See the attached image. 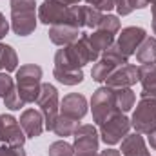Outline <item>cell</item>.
Instances as JSON below:
<instances>
[{
	"instance_id": "obj_33",
	"label": "cell",
	"mask_w": 156,
	"mask_h": 156,
	"mask_svg": "<svg viewBox=\"0 0 156 156\" xmlns=\"http://www.w3.org/2000/svg\"><path fill=\"white\" fill-rule=\"evenodd\" d=\"M7 31H9V22H7V20H5V16L0 13V40L7 35Z\"/></svg>"
},
{
	"instance_id": "obj_32",
	"label": "cell",
	"mask_w": 156,
	"mask_h": 156,
	"mask_svg": "<svg viewBox=\"0 0 156 156\" xmlns=\"http://www.w3.org/2000/svg\"><path fill=\"white\" fill-rule=\"evenodd\" d=\"M140 98H149V100H156V85H145V87H142Z\"/></svg>"
},
{
	"instance_id": "obj_12",
	"label": "cell",
	"mask_w": 156,
	"mask_h": 156,
	"mask_svg": "<svg viewBox=\"0 0 156 156\" xmlns=\"http://www.w3.org/2000/svg\"><path fill=\"white\" fill-rule=\"evenodd\" d=\"M147 33L144 27H138V26H129L125 29H122V33L118 35V40H116V45L122 49V53L129 58L131 55L136 53L138 45L145 40Z\"/></svg>"
},
{
	"instance_id": "obj_29",
	"label": "cell",
	"mask_w": 156,
	"mask_h": 156,
	"mask_svg": "<svg viewBox=\"0 0 156 156\" xmlns=\"http://www.w3.org/2000/svg\"><path fill=\"white\" fill-rule=\"evenodd\" d=\"M85 4L102 13H109L111 9H115V0H85Z\"/></svg>"
},
{
	"instance_id": "obj_28",
	"label": "cell",
	"mask_w": 156,
	"mask_h": 156,
	"mask_svg": "<svg viewBox=\"0 0 156 156\" xmlns=\"http://www.w3.org/2000/svg\"><path fill=\"white\" fill-rule=\"evenodd\" d=\"M15 85H16L15 80L9 76L7 73H0V96H2V98H5V96L13 91Z\"/></svg>"
},
{
	"instance_id": "obj_27",
	"label": "cell",
	"mask_w": 156,
	"mask_h": 156,
	"mask_svg": "<svg viewBox=\"0 0 156 156\" xmlns=\"http://www.w3.org/2000/svg\"><path fill=\"white\" fill-rule=\"evenodd\" d=\"M4 105L7 107V109H11V111H20L26 104H24V100L20 98V94H18V91H16V85L13 87V91L4 98Z\"/></svg>"
},
{
	"instance_id": "obj_17",
	"label": "cell",
	"mask_w": 156,
	"mask_h": 156,
	"mask_svg": "<svg viewBox=\"0 0 156 156\" xmlns=\"http://www.w3.org/2000/svg\"><path fill=\"white\" fill-rule=\"evenodd\" d=\"M122 154L123 156H151V153L147 151L145 140L140 133H133L127 134L122 140Z\"/></svg>"
},
{
	"instance_id": "obj_2",
	"label": "cell",
	"mask_w": 156,
	"mask_h": 156,
	"mask_svg": "<svg viewBox=\"0 0 156 156\" xmlns=\"http://www.w3.org/2000/svg\"><path fill=\"white\" fill-rule=\"evenodd\" d=\"M38 20L45 26L83 27V5H69L62 0H44L38 7Z\"/></svg>"
},
{
	"instance_id": "obj_11",
	"label": "cell",
	"mask_w": 156,
	"mask_h": 156,
	"mask_svg": "<svg viewBox=\"0 0 156 156\" xmlns=\"http://www.w3.org/2000/svg\"><path fill=\"white\" fill-rule=\"evenodd\" d=\"M26 133L20 127V122L11 115H0V140L5 145L24 147L26 144Z\"/></svg>"
},
{
	"instance_id": "obj_36",
	"label": "cell",
	"mask_w": 156,
	"mask_h": 156,
	"mask_svg": "<svg viewBox=\"0 0 156 156\" xmlns=\"http://www.w3.org/2000/svg\"><path fill=\"white\" fill-rule=\"evenodd\" d=\"M147 140H149V145L156 151V129H153L151 133H147Z\"/></svg>"
},
{
	"instance_id": "obj_21",
	"label": "cell",
	"mask_w": 156,
	"mask_h": 156,
	"mask_svg": "<svg viewBox=\"0 0 156 156\" xmlns=\"http://www.w3.org/2000/svg\"><path fill=\"white\" fill-rule=\"evenodd\" d=\"M115 100H116V107L122 113H127L134 107L136 102V94L131 87H118L115 89Z\"/></svg>"
},
{
	"instance_id": "obj_37",
	"label": "cell",
	"mask_w": 156,
	"mask_h": 156,
	"mask_svg": "<svg viewBox=\"0 0 156 156\" xmlns=\"http://www.w3.org/2000/svg\"><path fill=\"white\" fill-rule=\"evenodd\" d=\"M100 156H122V154H120V151H116V149H111V147H109V149L102 151V153H100Z\"/></svg>"
},
{
	"instance_id": "obj_6",
	"label": "cell",
	"mask_w": 156,
	"mask_h": 156,
	"mask_svg": "<svg viewBox=\"0 0 156 156\" xmlns=\"http://www.w3.org/2000/svg\"><path fill=\"white\" fill-rule=\"evenodd\" d=\"M100 127V138L105 145H116L120 144L127 134H129V129H131V120L125 116V113L116 111L115 115L107 118L104 123L98 125Z\"/></svg>"
},
{
	"instance_id": "obj_15",
	"label": "cell",
	"mask_w": 156,
	"mask_h": 156,
	"mask_svg": "<svg viewBox=\"0 0 156 156\" xmlns=\"http://www.w3.org/2000/svg\"><path fill=\"white\" fill-rule=\"evenodd\" d=\"M20 127L24 129L27 138H38L40 134L44 133L45 125H44V116L42 113L37 109H26L20 115Z\"/></svg>"
},
{
	"instance_id": "obj_18",
	"label": "cell",
	"mask_w": 156,
	"mask_h": 156,
	"mask_svg": "<svg viewBox=\"0 0 156 156\" xmlns=\"http://www.w3.org/2000/svg\"><path fill=\"white\" fill-rule=\"evenodd\" d=\"M134 55H136V60L142 66L156 64V38L154 37H145V40L138 45Z\"/></svg>"
},
{
	"instance_id": "obj_13",
	"label": "cell",
	"mask_w": 156,
	"mask_h": 156,
	"mask_svg": "<svg viewBox=\"0 0 156 156\" xmlns=\"http://www.w3.org/2000/svg\"><path fill=\"white\" fill-rule=\"evenodd\" d=\"M60 115L73 120H82L87 115V98L80 93H69L60 102Z\"/></svg>"
},
{
	"instance_id": "obj_5",
	"label": "cell",
	"mask_w": 156,
	"mask_h": 156,
	"mask_svg": "<svg viewBox=\"0 0 156 156\" xmlns=\"http://www.w3.org/2000/svg\"><path fill=\"white\" fill-rule=\"evenodd\" d=\"M125 64H129V58L122 53V49L118 47L116 42H115V44H113L109 49H105V51L100 55V58L94 62V66H93V69H91V76H93L94 82H105L118 67H122V66H125Z\"/></svg>"
},
{
	"instance_id": "obj_25",
	"label": "cell",
	"mask_w": 156,
	"mask_h": 156,
	"mask_svg": "<svg viewBox=\"0 0 156 156\" xmlns=\"http://www.w3.org/2000/svg\"><path fill=\"white\" fill-rule=\"evenodd\" d=\"M102 11L91 7V5H83V27H89V29H96L98 22L102 20Z\"/></svg>"
},
{
	"instance_id": "obj_34",
	"label": "cell",
	"mask_w": 156,
	"mask_h": 156,
	"mask_svg": "<svg viewBox=\"0 0 156 156\" xmlns=\"http://www.w3.org/2000/svg\"><path fill=\"white\" fill-rule=\"evenodd\" d=\"M129 2H131V7H133V9H144V7L149 5L147 0H129Z\"/></svg>"
},
{
	"instance_id": "obj_9",
	"label": "cell",
	"mask_w": 156,
	"mask_h": 156,
	"mask_svg": "<svg viewBox=\"0 0 156 156\" xmlns=\"http://www.w3.org/2000/svg\"><path fill=\"white\" fill-rule=\"evenodd\" d=\"M75 138V156H100L98 153V144H100V134L94 125H78L76 131L73 133Z\"/></svg>"
},
{
	"instance_id": "obj_22",
	"label": "cell",
	"mask_w": 156,
	"mask_h": 156,
	"mask_svg": "<svg viewBox=\"0 0 156 156\" xmlns=\"http://www.w3.org/2000/svg\"><path fill=\"white\" fill-rule=\"evenodd\" d=\"M78 125H80V123H78V120L67 118V116H64V115H58L56 122H55V127H53V131H55L58 136L66 138V136H73V133L76 131Z\"/></svg>"
},
{
	"instance_id": "obj_1",
	"label": "cell",
	"mask_w": 156,
	"mask_h": 156,
	"mask_svg": "<svg viewBox=\"0 0 156 156\" xmlns=\"http://www.w3.org/2000/svg\"><path fill=\"white\" fill-rule=\"evenodd\" d=\"M98 56L91 49V44L87 38V33H82V37L62 49L56 51L55 55V69L53 75L55 78L64 83V85H78L83 80V66L94 64Z\"/></svg>"
},
{
	"instance_id": "obj_7",
	"label": "cell",
	"mask_w": 156,
	"mask_h": 156,
	"mask_svg": "<svg viewBox=\"0 0 156 156\" xmlns=\"http://www.w3.org/2000/svg\"><path fill=\"white\" fill-rule=\"evenodd\" d=\"M91 111H93V122L96 125L104 123L111 115L120 111L116 107V100H115V89L107 85L98 87L91 98Z\"/></svg>"
},
{
	"instance_id": "obj_23",
	"label": "cell",
	"mask_w": 156,
	"mask_h": 156,
	"mask_svg": "<svg viewBox=\"0 0 156 156\" xmlns=\"http://www.w3.org/2000/svg\"><path fill=\"white\" fill-rule=\"evenodd\" d=\"M96 29L107 31V33H111V35H116L118 31H120V20H118L116 15L104 13V15H102V20H100L98 26H96Z\"/></svg>"
},
{
	"instance_id": "obj_3",
	"label": "cell",
	"mask_w": 156,
	"mask_h": 156,
	"mask_svg": "<svg viewBox=\"0 0 156 156\" xmlns=\"http://www.w3.org/2000/svg\"><path fill=\"white\" fill-rule=\"evenodd\" d=\"M11 29L18 37H29L37 29L35 0H11Z\"/></svg>"
},
{
	"instance_id": "obj_8",
	"label": "cell",
	"mask_w": 156,
	"mask_h": 156,
	"mask_svg": "<svg viewBox=\"0 0 156 156\" xmlns=\"http://www.w3.org/2000/svg\"><path fill=\"white\" fill-rule=\"evenodd\" d=\"M37 104L40 105V113L44 116V125L47 131H53L55 122L60 115V100H58V91L53 83H42L40 94Z\"/></svg>"
},
{
	"instance_id": "obj_30",
	"label": "cell",
	"mask_w": 156,
	"mask_h": 156,
	"mask_svg": "<svg viewBox=\"0 0 156 156\" xmlns=\"http://www.w3.org/2000/svg\"><path fill=\"white\" fill-rule=\"evenodd\" d=\"M0 156H26L24 147H15V145H0Z\"/></svg>"
},
{
	"instance_id": "obj_24",
	"label": "cell",
	"mask_w": 156,
	"mask_h": 156,
	"mask_svg": "<svg viewBox=\"0 0 156 156\" xmlns=\"http://www.w3.org/2000/svg\"><path fill=\"white\" fill-rule=\"evenodd\" d=\"M47 154L49 156H75V147L71 144H67L66 140H58V142H53L49 145Z\"/></svg>"
},
{
	"instance_id": "obj_14",
	"label": "cell",
	"mask_w": 156,
	"mask_h": 156,
	"mask_svg": "<svg viewBox=\"0 0 156 156\" xmlns=\"http://www.w3.org/2000/svg\"><path fill=\"white\" fill-rule=\"evenodd\" d=\"M136 82H140V69L133 64H125L122 67H118L116 71L111 75V76L105 80L107 87H133Z\"/></svg>"
},
{
	"instance_id": "obj_31",
	"label": "cell",
	"mask_w": 156,
	"mask_h": 156,
	"mask_svg": "<svg viewBox=\"0 0 156 156\" xmlns=\"http://www.w3.org/2000/svg\"><path fill=\"white\" fill-rule=\"evenodd\" d=\"M115 9L118 11L120 16H127V15H131L134 11L131 7V2L129 0H115Z\"/></svg>"
},
{
	"instance_id": "obj_38",
	"label": "cell",
	"mask_w": 156,
	"mask_h": 156,
	"mask_svg": "<svg viewBox=\"0 0 156 156\" xmlns=\"http://www.w3.org/2000/svg\"><path fill=\"white\" fill-rule=\"evenodd\" d=\"M62 2H66V4H69V5H76V4L82 2V0H62Z\"/></svg>"
},
{
	"instance_id": "obj_20",
	"label": "cell",
	"mask_w": 156,
	"mask_h": 156,
	"mask_svg": "<svg viewBox=\"0 0 156 156\" xmlns=\"http://www.w3.org/2000/svg\"><path fill=\"white\" fill-rule=\"evenodd\" d=\"M0 69H4L5 73H11V71L18 69L16 51L7 44H0Z\"/></svg>"
},
{
	"instance_id": "obj_4",
	"label": "cell",
	"mask_w": 156,
	"mask_h": 156,
	"mask_svg": "<svg viewBox=\"0 0 156 156\" xmlns=\"http://www.w3.org/2000/svg\"><path fill=\"white\" fill-rule=\"evenodd\" d=\"M16 91L24 104H33L38 100L42 87V67L37 64H26L16 69Z\"/></svg>"
},
{
	"instance_id": "obj_26",
	"label": "cell",
	"mask_w": 156,
	"mask_h": 156,
	"mask_svg": "<svg viewBox=\"0 0 156 156\" xmlns=\"http://www.w3.org/2000/svg\"><path fill=\"white\" fill-rule=\"evenodd\" d=\"M140 83L145 85H156V64L153 66H140Z\"/></svg>"
},
{
	"instance_id": "obj_16",
	"label": "cell",
	"mask_w": 156,
	"mask_h": 156,
	"mask_svg": "<svg viewBox=\"0 0 156 156\" xmlns=\"http://www.w3.org/2000/svg\"><path fill=\"white\" fill-rule=\"evenodd\" d=\"M80 37H82V31L80 27H75V26H51L49 27V40L60 47L75 44Z\"/></svg>"
},
{
	"instance_id": "obj_19",
	"label": "cell",
	"mask_w": 156,
	"mask_h": 156,
	"mask_svg": "<svg viewBox=\"0 0 156 156\" xmlns=\"http://www.w3.org/2000/svg\"><path fill=\"white\" fill-rule=\"evenodd\" d=\"M89 37V44H91V49L94 51V55L100 58V55L105 51V49H109L113 44H115V35H111V33H107V31H100V29H94L91 35H87Z\"/></svg>"
},
{
	"instance_id": "obj_35",
	"label": "cell",
	"mask_w": 156,
	"mask_h": 156,
	"mask_svg": "<svg viewBox=\"0 0 156 156\" xmlns=\"http://www.w3.org/2000/svg\"><path fill=\"white\" fill-rule=\"evenodd\" d=\"M151 4V13H153V33L156 35V0H147Z\"/></svg>"
},
{
	"instance_id": "obj_10",
	"label": "cell",
	"mask_w": 156,
	"mask_h": 156,
	"mask_svg": "<svg viewBox=\"0 0 156 156\" xmlns=\"http://www.w3.org/2000/svg\"><path fill=\"white\" fill-rule=\"evenodd\" d=\"M131 127H134V133L147 134L156 129V100L142 98L133 113Z\"/></svg>"
}]
</instances>
